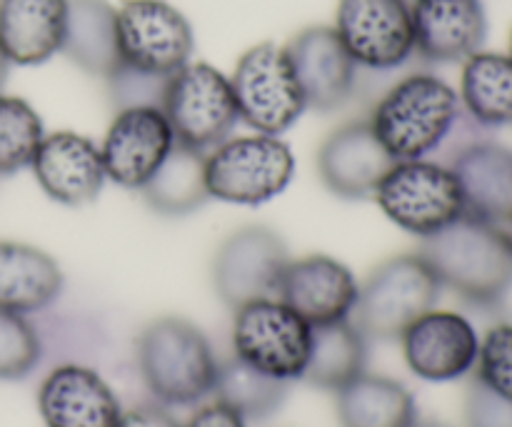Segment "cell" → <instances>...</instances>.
Returning a JSON list of instances; mask_svg holds the SVG:
<instances>
[{"label": "cell", "mask_w": 512, "mask_h": 427, "mask_svg": "<svg viewBox=\"0 0 512 427\" xmlns=\"http://www.w3.org/2000/svg\"><path fill=\"white\" fill-rule=\"evenodd\" d=\"M418 255L443 288L478 308H495L512 288V253L498 225L473 215L423 238Z\"/></svg>", "instance_id": "obj_1"}, {"label": "cell", "mask_w": 512, "mask_h": 427, "mask_svg": "<svg viewBox=\"0 0 512 427\" xmlns=\"http://www.w3.org/2000/svg\"><path fill=\"white\" fill-rule=\"evenodd\" d=\"M460 113L453 85L433 73H413L378 100L368 123L390 158L418 160L445 143Z\"/></svg>", "instance_id": "obj_2"}, {"label": "cell", "mask_w": 512, "mask_h": 427, "mask_svg": "<svg viewBox=\"0 0 512 427\" xmlns=\"http://www.w3.org/2000/svg\"><path fill=\"white\" fill-rule=\"evenodd\" d=\"M138 370L145 388L165 405H195L213 393L218 358L208 338L183 318H160L140 333Z\"/></svg>", "instance_id": "obj_3"}, {"label": "cell", "mask_w": 512, "mask_h": 427, "mask_svg": "<svg viewBox=\"0 0 512 427\" xmlns=\"http://www.w3.org/2000/svg\"><path fill=\"white\" fill-rule=\"evenodd\" d=\"M440 280L418 253L385 260L358 293L353 323L370 340H400L410 323L435 308Z\"/></svg>", "instance_id": "obj_4"}, {"label": "cell", "mask_w": 512, "mask_h": 427, "mask_svg": "<svg viewBox=\"0 0 512 427\" xmlns=\"http://www.w3.org/2000/svg\"><path fill=\"white\" fill-rule=\"evenodd\" d=\"M373 195L398 228L418 238H430L465 215L453 168L425 158L395 160Z\"/></svg>", "instance_id": "obj_5"}, {"label": "cell", "mask_w": 512, "mask_h": 427, "mask_svg": "<svg viewBox=\"0 0 512 427\" xmlns=\"http://www.w3.org/2000/svg\"><path fill=\"white\" fill-rule=\"evenodd\" d=\"M295 173V158L278 135L228 138L205 155L210 198L233 205H263L283 193Z\"/></svg>", "instance_id": "obj_6"}, {"label": "cell", "mask_w": 512, "mask_h": 427, "mask_svg": "<svg viewBox=\"0 0 512 427\" xmlns=\"http://www.w3.org/2000/svg\"><path fill=\"white\" fill-rule=\"evenodd\" d=\"M313 345V325L280 298H263L235 308V358L255 370L293 383L305 373Z\"/></svg>", "instance_id": "obj_7"}, {"label": "cell", "mask_w": 512, "mask_h": 427, "mask_svg": "<svg viewBox=\"0 0 512 427\" xmlns=\"http://www.w3.org/2000/svg\"><path fill=\"white\" fill-rule=\"evenodd\" d=\"M160 110L178 143L210 153L240 120L228 75L208 63H188L168 80Z\"/></svg>", "instance_id": "obj_8"}, {"label": "cell", "mask_w": 512, "mask_h": 427, "mask_svg": "<svg viewBox=\"0 0 512 427\" xmlns=\"http://www.w3.org/2000/svg\"><path fill=\"white\" fill-rule=\"evenodd\" d=\"M235 103L243 123L255 133L280 135L303 115L305 100L285 48L258 43L240 55L233 75Z\"/></svg>", "instance_id": "obj_9"}, {"label": "cell", "mask_w": 512, "mask_h": 427, "mask_svg": "<svg viewBox=\"0 0 512 427\" xmlns=\"http://www.w3.org/2000/svg\"><path fill=\"white\" fill-rule=\"evenodd\" d=\"M120 65L153 78H173L193 55V28L165 0H125L115 8Z\"/></svg>", "instance_id": "obj_10"}, {"label": "cell", "mask_w": 512, "mask_h": 427, "mask_svg": "<svg viewBox=\"0 0 512 427\" xmlns=\"http://www.w3.org/2000/svg\"><path fill=\"white\" fill-rule=\"evenodd\" d=\"M288 248L275 230L245 225L228 235L213 260V283L228 308L263 298H278L280 278L288 268Z\"/></svg>", "instance_id": "obj_11"}, {"label": "cell", "mask_w": 512, "mask_h": 427, "mask_svg": "<svg viewBox=\"0 0 512 427\" xmlns=\"http://www.w3.org/2000/svg\"><path fill=\"white\" fill-rule=\"evenodd\" d=\"M335 33L358 68L395 70L415 53L408 0H340Z\"/></svg>", "instance_id": "obj_12"}, {"label": "cell", "mask_w": 512, "mask_h": 427, "mask_svg": "<svg viewBox=\"0 0 512 427\" xmlns=\"http://www.w3.org/2000/svg\"><path fill=\"white\" fill-rule=\"evenodd\" d=\"M175 145L168 118L155 105L118 110L100 145L105 178L125 190H143Z\"/></svg>", "instance_id": "obj_13"}, {"label": "cell", "mask_w": 512, "mask_h": 427, "mask_svg": "<svg viewBox=\"0 0 512 427\" xmlns=\"http://www.w3.org/2000/svg\"><path fill=\"white\" fill-rule=\"evenodd\" d=\"M410 373L428 383H453L475 370L480 335L455 310H428L400 335Z\"/></svg>", "instance_id": "obj_14"}, {"label": "cell", "mask_w": 512, "mask_h": 427, "mask_svg": "<svg viewBox=\"0 0 512 427\" xmlns=\"http://www.w3.org/2000/svg\"><path fill=\"white\" fill-rule=\"evenodd\" d=\"M290 65L298 78L305 108L333 113L355 93L358 65L340 43L335 28L310 25L285 45Z\"/></svg>", "instance_id": "obj_15"}, {"label": "cell", "mask_w": 512, "mask_h": 427, "mask_svg": "<svg viewBox=\"0 0 512 427\" xmlns=\"http://www.w3.org/2000/svg\"><path fill=\"white\" fill-rule=\"evenodd\" d=\"M358 293L355 275L328 255L290 260L278 288V298L313 328L348 320L358 303Z\"/></svg>", "instance_id": "obj_16"}, {"label": "cell", "mask_w": 512, "mask_h": 427, "mask_svg": "<svg viewBox=\"0 0 512 427\" xmlns=\"http://www.w3.org/2000/svg\"><path fill=\"white\" fill-rule=\"evenodd\" d=\"M410 20L415 53L430 63H463L488 35L483 0H410Z\"/></svg>", "instance_id": "obj_17"}, {"label": "cell", "mask_w": 512, "mask_h": 427, "mask_svg": "<svg viewBox=\"0 0 512 427\" xmlns=\"http://www.w3.org/2000/svg\"><path fill=\"white\" fill-rule=\"evenodd\" d=\"M30 168L40 188L55 203L68 208L93 203L108 180L100 158V145L70 130L45 135Z\"/></svg>", "instance_id": "obj_18"}, {"label": "cell", "mask_w": 512, "mask_h": 427, "mask_svg": "<svg viewBox=\"0 0 512 427\" xmlns=\"http://www.w3.org/2000/svg\"><path fill=\"white\" fill-rule=\"evenodd\" d=\"M393 163L370 123H345L318 150L320 180L330 193L345 200L373 195Z\"/></svg>", "instance_id": "obj_19"}, {"label": "cell", "mask_w": 512, "mask_h": 427, "mask_svg": "<svg viewBox=\"0 0 512 427\" xmlns=\"http://www.w3.org/2000/svg\"><path fill=\"white\" fill-rule=\"evenodd\" d=\"M40 418L48 427H118V398L95 370L65 363L48 373L38 390Z\"/></svg>", "instance_id": "obj_20"}, {"label": "cell", "mask_w": 512, "mask_h": 427, "mask_svg": "<svg viewBox=\"0 0 512 427\" xmlns=\"http://www.w3.org/2000/svg\"><path fill=\"white\" fill-rule=\"evenodd\" d=\"M455 178L465 198V215L500 225L512 213V150L493 140L463 145L455 153Z\"/></svg>", "instance_id": "obj_21"}, {"label": "cell", "mask_w": 512, "mask_h": 427, "mask_svg": "<svg viewBox=\"0 0 512 427\" xmlns=\"http://www.w3.org/2000/svg\"><path fill=\"white\" fill-rule=\"evenodd\" d=\"M68 0H0V48L10 65H40L63 48Z\"/></svg>", "instance_id": "obj_22"}, {"label": "cell", "mask_w": 512, "mask_h": 427, "mask_svg": "<svg viewBox=\"0 0 512 427\" xmlns=\"http://www.w3.org/2000/svg\"><path fill=\"white\" fill-rule=\"evenodd\" d=\"M63 273L45 250L0 240V310L33 315L58 300Z\"/></svg>", "instance_id": "obj_23"}, {"label": "cell", "mask_w": 512, "mask_h": 427, "mask_svg": "<svg viewBox=\"0 0 512 427\" xmlns=\"http://www.w3.org/2000/svg\"><path fill=\"white\" fill-rule=\"evenodd\" d=\"M60 53L80 70L108 80L120 68L115 8L108 0H68Z\"/></svg>", "instance_id": "obj_24"}, {"label": "cell", "mask_w": 512, "mask_h": 427, "mask_svg": "<svg viewBox=\"0 0 512 427\" xmlns=\"http://www.w3.org/2000/svg\"><path fill=\"white\" fill-rule=\"evenodd\" d=\"M460 108L480 128L512 125V58L478 50L463 60Z\"/></svg>", "instance_id": "obj_25"}, {"label": "cell", "mask_w": 512, "mask_h": 427, "mask_svg": "<svg viewBox=\"0 0 512 427\" xmlns=\"http://www.w3.org/2000/svg\"><path fill=\"white\" fill-rule=\"evenodd\" d=\"M338 418L343 427H413L418 408L405 385L363 373L338 390Z\"/></svg>", "instance_id": "obj_26"}, {"label": "cell", "mask_w": 512, "mask_h": 427, "mask_svg": "<svg viewBox=\"0 0 512 427\" xmlns=\"http://www.w3.org/2000/svg\"><path fill=\"white\" fill-rule=\"evenodd\" d=\"M368 338L358 330L353 320L318 325L313 328V345L305 365L303 378L308 385L320 390L345 388L358 375L365 373L368 363Z\"/></svg>", "instance_id": "obj_27"}, {"label": "cell", "mask_w": 512, "mask_h": 427, "mask_svg": "<svg viewBox=\"0 0 512 427\" xmlns=\"http://www.w3.org/2000/svg\"><path fill=\"white\" fill-rule=\"evenodd\" d=\"M205 155L178 143L143 185V198L160 215H188L210 200L205 183Z\"/></svg>", "instance_id": "obj_28"}, {"label": "cell", "mask_w": 512, "mask_h": 427, "mask_svg": "<svg viewBox=\"0 0 512 427\" xmlns=\"http://www.w3.org/2000/svg\"><path fill=\"white\" fill-rule=\"evenodd\" d=\"M213 395L215 403L230 408L248 423V420L270 418L275 410H280L288 398V383L260 373L233 355L218 365Z\"/></svg>", "instance_id": "obj_29"}, {"label": "cell", "mask_w": 512, "mask_h": 427, "mask_svg": "<svg viewBox=\"0 0 512 427\" xmlns=\"http://www.w3.org/2000/svg\"><path fill=\"white\" fill-rule=\"evenodd\" d=\"M43 138V120L33 105L0 93V175L30 168Z\"/></svg>", "instance_id": "obj_30"}, {"label": "cell", "mask_w": 512, "mask_h": 427, "mask_svg": "<svg viewBox=\"0 0 512 427\" xmlns=\"http://www.w3.org/2000/svg\"><path fill=\"white\" fill-rule=\"evenodd\" d=\"M43 355L40 333L25 315L0 310V380H20Z\"/></svg>", "instance_id": "obj_31"}, {"label": "cell", "mask_w": 512, "mask_h": 427, "mask_svg": "<svg viewBox=\"0 0 512 427\" xmlns=\"http://www.w3.org/2000/svg\"><path fill=\"white\" fill-rule=\"evenodd\" d=\"M475 378L512 403V323H498L480 338Z\"/></svg>", "instance_id": "obj_32"}, {"label": "cell", "mask_w": 512, "mask_h": 427, "mask_svg": "<svg viewBox=\"0 0 512 427\" xmlns=\"http://www.w3.org/2000/svg\"><path fill=\"white\" fill-rule=\"evenodd\" d=\"M465 425L468 427H512V403L485 388L473 378L465 398Z\"/></svg>", "instance_id": "obj_33"}, {"label": "cell", "mask_w": 512, "mask_h": 427, "mask_svg": "<svg viewBox=\"0 0 512 427\" xmlns=\"http://www.w3.org/2000/svg\"><path fill=\"white\" fill-rule=\"evenodd\" d=\"M118 427H180L170 413L158 405H140L120 415Z\"/></svg>", "instance_id": "obj_34"}, {"label": "cell", "mask_w": 512, "mask_h": 427, "mask_svg": "<svg viewBox=\"0 0 512 427\" xmlns=\"http://www.w3.org/2000/svg\"><path fill=\"white\" fill-rule=\"evenodd\" d=\"M185 427H248L238 413L220 403H210L200 408Z\"/></svg>", "instance_id": "obj_35"}, {"label": "cell", "mask_w": 512, "mask_h": 427, "mask_svg": "<svg viewBox=\"0 0 512 427\" xmlns=\"http://www.w3.org/2000/svg\"><path fill=\"white\" fill-rule=\"evenodd\" d=\"M498 230H500V235H503L505 245H508V248H510V253H512V213L508 215V218L503 220V223L498 225Z\"/></svg>", "instance_id": "obj_36"}, {"label": "cell", "mask_w": 512, "mask_h": 427, "mask_svg": "<svg viewBox=\"0 0 512 427\" xmlns=\"http://www.w3.org/2000/svg\"><path fill=\"white\" fill-rule=\"evenodd\" d=\"M8 70H10V60L5 58L3 48H0V93H3V85L8 80Z\"/></svg>", "instance_id": "obj_37"}, {"label": "cell", "mask_w": 512, "mask_h": 427, "mask_svg": "<svg viewBox=\"0 0 512 427\" xmlns=\"http://www.w3.org/2000/svg\"><path fill=\"white\" fill-rule=\"evenodd\" d=\"M413 427H448V425H440V423H415Z\"/></svg>", "instance_id": "obj_38"}, {"label": "cell", "mask_w": 512, "mask_h": 427, "mask_svg": "<svg viewBox=\"0 0 512 427\" xmlns=\"http://www.w3.org/2000/svg\"><path fill=\"white\" fill-rule=\"evenodd\" d=\"M508 55L512 58V30H510V53Z\"/></svg>", "instance_id": "obj_39"}]
</instances>
